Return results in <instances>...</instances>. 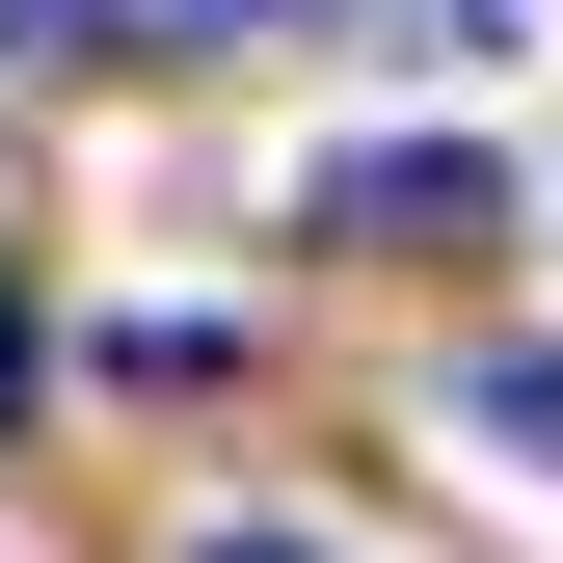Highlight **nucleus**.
Instances as JSON below:
<instances>
[{"mask_svg": "<svg viewBox=\"0 0 563 563\" xmlns=\"http://www.w3.org/2000/svg\"><path fill=\"white\" fill-rule=\"evenodd\" d=\"M483 216H510L483 134H349V162H322V242H376V268H430V242H483Z\"/></svg>", "mask_w": 563, "mask_h": 563, "instance_id": "nucleus-1", "label": "nucleus"}, {"mask_svg": "<svg viewBox=\"0 0 563 563\" xmlns=\"http://www.w3.org/2000/svg\"><path fill=\"white\" fill-rule=\"evenodd\" d=\"M0 54H108V0H0Z\"/></svg>", "mask_w": 563, "mask_h": 563, "instance_id": "nucleus-3", "label": "nucleus"}, {"mask_svg": "<svg viewBox=\"0 0 563 563\" xmlns=\"http://www.w3.org/2000/svg\"><path fill=\"white\" fill-rule=\"evenodd\" d=\"M27 376H54V349H27V268H0V402H27Z\"/></svg>", "mask_w": 563, "mask_h": 563, "instance_id": "nucleus-5", "label": "nucleus"}, {"mask_svg": "<svg viewBox=\"0 0 563 563\" xmlns=\"http://www.w3.org/2000/svg\"><path fill=\"white\" fill-rule=\"evenodd\" d=\"M216 563H322V537H216Z\"/></svg>", "mask_w": 563, "mask_h": 563, "instance_id": "nucleus-6", "label": "nucleus"}, {"mask_svg": "<svg viewBox=\"0 0 563 563\" xmlns=\"http://www.w3.org/2000/svg\"><path fill=\"white\" fill-rule=\"evenodd\" d=\"M162 27H188V54H242V27H296V0H162Z\"/></svg>", "mask_w": 563, "mask_h": 563, "instance_id": "nucleus-4", "label": "nucleus"}, {"mask_svg": "<svg viewBox=\"0 0 563 563\" xmlns=\"http://www.w3.org/2000/svg\"><path fill=\"white\" fill-rule=\"evenodd\" d=\"M483 430H510V456H563V349H483Z\"/></svg>", "mask_w": 563, "mask_h": 563, "instance_id": "nucleus-2", "label": "nucleus"}]
</instances>
